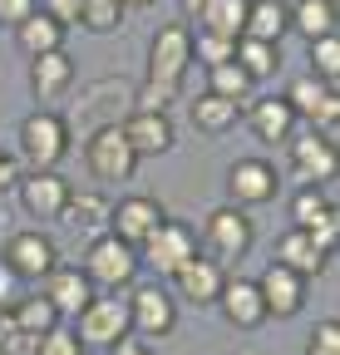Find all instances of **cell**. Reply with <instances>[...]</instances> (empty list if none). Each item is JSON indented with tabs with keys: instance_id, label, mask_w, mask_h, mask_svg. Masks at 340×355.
Masks as SVG:
<instances>
[{
	"instance_id": "f6af8a7d",
	"label": "cell",
	"mask_w": 340,
	"mask_h": 355,
	"mask_svg": "<svg viewBox=\"0 0 340 355\" xmlns=\"http://www.w3.org/2000/svg\"><path fill=\"white\" fill-rule=\"evenodd\" d=\"M183 6H188V15H197V10L207 6V0H183Z\"/></svg>"
},
{
	"instance_id": "7a4b0ae2",
	"label": "cell",
	"mask_w": 340,
	"mask_h": 355,
	"mask_svg": "<svg viewBox=\"0 0 340 355\" xmlns=\"http://www.w3.org/2000/svg\"><path fill=\"white\" fill-rule=\"evenodd\" d=\"M207 252L202 257H212L227 272L232 261H242L247 252H251V242H257V227H251V217L242 212V207H217V212H207V227H202V237H197Z\"/></svg>"
},
{
	"instance_id": "d4e9b609",
	"label": "cell",
	"mask_w": 340,
	"mask_h": 355,
	"mask_svg": "<svg viewBox=\"0 0 340 355\" xmlns=\"http://www.w3.org/2000/svg\"><path fill=\"white\" fill-rule=\"evenodd\" d=\"M247 6L251 0H207L197 10V25L207 35H222V40H242V25H247Z\"/></svg>"
},
{
	"instance_id": "277c9868",
	"label": "cell",
	"mask_w": 340,
	"mask_h": 355,
	"mask_svg": "<svg viewBox=\"0 0 340 355\" xmlns=\"http://www.w3.org/2000/svg\"><path fill=\"white\" fill-rule=\"evenodd\" d=\"M79 272L89 277L94 286H104V291H118V286H129V282L138 277V252H134L129 242H118L114 232H104V237L89 242Z\"/></svg>"
},
{
	"instance_id": "ee69618b",
	"label": "cell",
	"mask_w": 340,
	"mask_h": 355,
	"mask_svg": "<svg viewBox=\"0 0 340 355\" xmlns=\"http://www.w3.org/2000/svg\"><path fill=\"white\" fill-rule=\"evenodd\" d=\"M118 6H123V10H129V6H134V10H148V6H158V0H118Z\"/></svg>"
},
{
	"instance_id": "30bf717a",
	"label": "cell",
	"mask_w": 340,
	"mask_h": 355,
	"mask_svg": "<svg viewBox=\"0 0 340 355\" xmlns=\"http://www.w3.org/2000/svg\"><path fill=\"white\" fill-rule=\"evenodd\" d=\"M20 207L30 212V217H39V222H55V217H64V207H69V183L55 173V168H35V173H25L20 178Z\"/></svg>"
},
{
	"instance_id": "44dd1931",
	"label": "cell",
	"mask_w": 340,
	"mask_h": 355,
	"mask_svg": "<svg viewBox=\"0 0 340 355\" xmlns=\"http://www.w3.org/2000/svg\"><path fill=\"white\" fill-rule=\"evenodd\" d=\"M217 306H222V316H227L237 331H257V326L267 321L262 291H257V282H247V277H227V286H222Z\"/></svg>"
},
{
	"instance_id": "5bb4252c",
	"label": "cell",
	"mask_w": 340,
	"mask_h": 355,
	"mask_svg": "<svg viewBox=\"0 0 340 355\" xmlns=\"http://www.w3.org/2000/svg\"><path fill=\"white\" fill-rule=\"evenodd\" d=\"M45 301L55 306L60 326H64V321H79V316H84V306L94 301V282L84 277L79 266H55V272L45 277Z\"/></svg>"
},
{
	"instance_id": "52a82bcc",
	"label": "cell",
	"mask_w": 340,
	"mask_h": 355,
	"mask_svg": "<svg viewBox=\"0 0 340 355\" xmlns=\"http://www.w3.org/2000/svg\"><path fill=\"white\" fill-rule=\"evenodd\" d=\"M276 193H281V173L267 163V158H237L232 163V173H227V198H232V207H267V202H276Z\"/></svg>"
},
{
	"instance_id": "7c38bea8",
	"label": "cell",
	"mask_w": 340,
	"mask_h": 355,
	"mask_svg": "<svg viewBox=\"0 0 340 355\" xmlns=\"http://www.w3.org/2000/svg\"><path fill=\"white\" fill-rule=\"evenodd\" d=\"M129 321H134V331H143V336H173V326H178V301L168 296V286H158V282H143V286H134V301H129Z\"/></svg>"
},
{
	"instance_id": "9c48e42d",
	"label": "cell",
	"mask_w": 340,
	"mask_h": 355,
	"mask_svg": "<svg viewBox=\"0 0 340 355\" xmlns=\"http://www.w3.org/2000/svg\"><path fill=\"white\" fill-rule=\"evenodd\" d=\"M193 257H197V232L188 222H168L163 217V227L143 242V261L158 277H178V266H188Z\"/></svg>"
},
{
	"instance_id": "1f68e13d",
	"label": "cell",
	"mask_w": 340,
	"mask_h": 355,
	"mask_svg": "<svg viewBox=\"0 0 340 355\" xmlns=\"http://www.w3.org/2000/svg\"><path fill=\"white\" fill-rule=\"evenodd\" d=\"M79 25L94 35H114L123 25V6L118 0H79Z\"/></svg>"
},
{
	"instance_id": "7bdbcfd3",
	"label": "cell",
	"mask_w": 340,
	"mask_h": 355,
	"mask_svg": "<svg viewBox=\"0 0 340 355\" xmlns=\"http://www.w3.org/2000/svg\"><path fill=\"white\" fill-rule=\"evenodd\" d=\"M114 355H153L148 345H134V340H123V345H114Z\"/></svg>"
},
{
	"instance_id": "cb8c5ba5",
	"label": "cell",
	"mask_w": 340,
	"mask_h": 355,
	"mask_svg": "<svg viewBox=\"0 0 340 355\" xmlns=\"http://www.w3.org/2000/svg\"><path fill=\"white\" fill-rule=\"evenodd\" d=\"M291 30V10L286 0H251L247 6V25H242V40H262V44H281Z\"/></svg>"
},
{
	"instance_id": "ab89813d",
	"label": "cell",
	"mask_w": 340,
	"mask_h": 355,
	"mask_svg": "<svg viewBox=\"0 0 340 355\" xmlns=\"http://www.w3.org/2000/svg\"><path fill=\"white\" fill-rule=\"evenodd\" d=\"M39 10H45L60 30H69V25H79V0H45V6H39Z\"/></svg>"
},
{
	"instance_id": "5b68a950",
	"label": "cell",
	"mask_w": 340,
	"mask_h": 355,
	"mask_svg": "<svg viewBox=\"0 0 340 355\" xmlns=\"http://www.w3.org/2000/svg\"><path fill=\"white\" fill-rule=\"evenodd\" d=\"M84 163H89V173L99 178V183H129L138 158L129 148V139H123L118 123H104L89 133V144H84Z\"/></svg>"
},
{
	"instance_id": "484cf974",
	"label": "cell",
	"mask_w": 340,
	"mask_h": 355,
	"mask_svg": "<svg viewBox=\"0 0 340 355\" xmlns=\"http://www.w3.org/2000/svg\"><path fill=\"white\" fill-rule=\"evenodd\" d=\"M237 69L251 79V84H262L281 69V44H262V40H237V50H232Z\"/></svg>"
},
{
	"instance_id": "7402d4cb",
	"label": "cell",
	"mask_w": 340,
	"mask_h": 355,
	"mask_svg": "<svg viewBox=\"0 0 340 355\" xmlns=\"http://www.w3.org/2000/svg\"><path fill=\"white\" fill-rule=\"evenodd\" d=\"M247 128L257 133L262 144H286L291 133H296V114L281 94H267V99H251L247 109Z\"/></svg>"
},
{
	"instance_id": "f546056e",
	"label": "cell",
	"mask_w": 340,
	"mask_h": 355,
	"mask_svg": "<svg viewBox=\"0 0 340 355\" xmlns=\"http://www.w3.org/2000/svg\"><path fill=\"white\" fill-rule=\"evenodd\" d=\"M251 89H257V84H251L242 69H237V60H227V64H217V69H207V94H217V99H227V104H247L251 99Z\"/></svg>"
},
{
	"instance_id": "8992f818",
	"label": "cell",
	"mask_w": 340,
	"mask_h": 355,
	"mask_svg": "<svg viewBox=\"0 0 340 355\" xmlns=\"http://www.w3.org/2000/svg\"><path fill=\"white\" fill-rule=\"evenodd\" d=\"M20 153L35 168H55L69 153V119H60L55 109H35L20 123Z\"/></svg>"
},
{
	"instance_id": "8fae6325",
	"label": "cell",
	"mask_w": 340,
	"mask_h": 355,
	"mask_svg": "<svg viewBox=\"0 0 340 355\" xmlns=\"http://www.w3.org/2000/svg\"><path fill=\"white\" fill-rule=\"evenodd\" d=\"M6 266L20 277V282H45L55 266H60V252L45 232H10L6 242Z\"/></svg>"
},
{
	"instance_id": "b9f144b4",
	"label": "cell",
	"mask_w": 340,
	"mask_h": 355,
	"mask_svg": "<svg viewBox=\"0 0 340 355\" xmlns=\"http://www.w3.org/2000/svg\"><path fill=\"white\" fill-rule=\"evenodd\" d=\"M10 183H20V173H15V158H6V153H0V193H6Z\"/></svg>"
},
{
	"instance_id": "e575fe53",
	"label": "cell",
	"mask_w": 340,
	"mask_h": 355,
	"mask_svg": "<svg viewBox=\"0 0 340 355\" xmlns=\"http://www.w3.org/2000/svg\"><path fill=\"white\" fill-rule=\"evenodd\" d=\"M35 355H84V345H79V336H74V326H55L50 336H39V345H35Z\"/></svg>"
},
{
	"instance_id": "4dcf8cb0",
	"label": "cell",
	"mask_w": 340,
	"mask_h": 355,
	"mask_svg": "<svg viewBox=\"0 0 340 355\" xmlns=\"http://www.w3.org/2000/svg\"><path fill=\"white\" fill-rule=\"evenodd\" d=\"M237 104H227V99H217V94H202V99H193V123H197V133H227L232 123H237Z\"/></svg>"
},
{
	"instance_id": "83f0119b",
	"label": "cell",
	"mask_w": 340,
	"mask_h": 355,
	"mask_svg": "<svg viewBox=\"0 0 340 355\" xmlns=\"http://www.w3.org/2000/svg\"><path fill=\"white\" fill-rule=\"evenodd\" d=\"M291 30H301L306 40L335 35V0H301V6L291 10Z\"/></svg>"
},
{
	"instance_id": "d6a6232c",
	"label": "cell",
	"mask_w": 340,
	"mask_h": 355,
	"mask_svg": "<svg viewBox=\"0 0 340 355\" xmlns=\"http://www.w3.org/2000/svg\"><path fill=\"white\" fill-rule=\"evenodd\" d=\"M232 50H237V40L207 35V30H197V35H193V60H197L202 69H217V64H227V60H232Z\"/></svg>"
},
{
	"instance_id": "d590c367",
	"label": "cell",
	"mask_w": 340,
	"mask_h": 355,
	"mask_svg": "<svg viewBox=\"0 0 340 355\" xmlns=\"http://www.w3.org/2000/svg\"><path fill=\"white\" fill-rule=\"evenodd\" d=\"M306 355H340V321H316L306 336Z\"/></svg>"
},
{
	"instance_id": "60d3db41",
	"label": "cell",
	"mask_w": 340,
	"mask_h": 355,
	"mask_svg": "<svg viewBox=\"0 0 340 355\" xmlns=\"http://www.w3.org/2000/svg\"><path fill=\"white\" fill-rule=\"evenodd\" d=\"M10 291H15V277H10V266L0 261V316L10 311Z\"/></svg>"
},
{
	"instance_id": "e0dca14e",
	"label": "cell",
	"mask_w": 340,
	"mask_h": 355,
	"mask_svg": "<svg viewBox=\"0 0 340 355\" xmlns=\"http://www.w3.org/2000/svg\"><path fill=\"white\" fill-rule=\"evenodd\" d=\"M257 291H262V306H267V321H271V316L291 321L296 311L306 306V282L296 277V272H286V266H276V261L257 277Z\"/></svg>"
},
{
	"instance_id": "f35d334b",
	"label": "cell",
	"mask_w": 340,
	"mask_h": 355,
	"mask_svg": "<svg viewBox=\"0 0 340 355\" xmlns=\"http://www.w3.org/2000/svg\"><path fill=\"white\" fill-rule=\"evenodd\" d=\"M39 10V0H0V30H20Z\"/></svg>"
},
{
	"instance_id": "6da1fadb",
	"label": "cell",
	"mask_w": 340,
	"mask_h": 355,
	"mask_svg": "<svg viewBox=\"0 0 340 355\" xmlns=\"http://www.w3.org/2000/svg\"><path fill=\"white\" fill-rule=\"evenodd\" d=\"M193 64V30L188 25H163L148 44V84L138 89V109L163 114V104H173L183 89V74Z\"/></svg>"
},
{
	"instance_id": "ffe728a7",
	"label": "cell",
	"mask_w": 340,
	"mask_h": 355,
	"mask_svg": "<svg viewBox=\"0 0 340 355\" xmlns=\"http://www.w3.org/2000/svg\"><path fill=\"white\" fill-rule=\"evenodd\" d=\"M291 158L301 183H330L335 178V144H325L321 133H291Z\"/></svg>"
},
{
	"instance_id": "3957f363",
	"label": "cell",
	"mask_w": 340,
	"mask_h": 355,
	"mask_svg": "<svg viewBox=\"0 0 340 355\" xmlns=\"http://www.w3.org/2000/svg\"><path fill=\"white\" fill-rule=\"evenodd\" d=\"M129 331H134V321H129V301H118V296H94L89 306H84V316L74 321V336H79V345L84 350H114V345H123L129 340Z\"/></svg>"
},
{
	"instance_id": "9a60e30c",
	"label": "cell",
	"mask_w": 340,
	"mask_h": 355,
	"mask_svg": "<svg viewBox=\"0 0 340 355\" xmlns=\"http://www.w3.org/2000/svg\"><path fill=\"white\" fill-rule=\"evenodd\" d=\"M291 227L311 232V237L330 252V247H335V232H340V212H335V202H330L325 193L306 188V193H296V198H291Z\"/></svg>"
},
{
	"instance_id": "ba28073f",
	"label": "cell",
	"mask_w": 340,
	"mask_h": 355,
	"mask_svg": "<svg viewBox=\"0 0 340 355\" xmlns=\"http://www.w3.org/2000/svg\"><path fill=\"white\" fill-rule=\"evenodd\" d=\"M163 227V202L153 198V193H134V198H118L114 207H109V232L118 237V242H129L134 252L153 237Z\"/></svg>"
},
{
	"instance_id": "8d00e7d4",
	"label": "cell",
	"mask_w": 340,
	"mask_h": 355,
	"mask_svg": "<svg viewBox=\"0 0 340 355\" xmlns=\"http://www.w3.org/2000/svg\"><path fill=\"white\" fill-rule=\"evenodd\" d=\"M104 217H109V207L99 198H69V207H64V222H74V227H94Z\"/></svg>"
},
{
	"instance_id": "2e32d148",
	"label": "cell",
	"mask_w": 340,
	"mask_h": 355,
	"mask_svg": "<svg viewBox=\"0 0 340 355\" xmlns=\"http://www.w3.org/2000/svg\"><path fill=\"white\" fill-rule=\"evenodd\" d=\"M69 89H74V60H69L64 50L30 60V94H35L39 109H55Z\"/></svg>"
},
{
	"instance_id": "603a6c76",
	"label": "cell",
	"mask_w": 340,
	"mask_h": 355,
	"mask_svg": "<svg viewBox=\"0 0 340 355\" xmlns=\"http://www.w3.org/2000/svg\"><path fill=\"white\" fill-rule=\"evenodd\" d=\"M325 257H330V252H325V247H321V242H316L311 232H301V227H291V232H286V237L276 242V266L296 272L301 282L321 272V266H325Z\"/></svg>"
},
{
	"instance_id": "4316f807",
	"label": "cell",
	"mask_w": 340,
	"mask_h": 355,
	"mask_svg": "<svg viewBox=\"0 0 340 355\" xmlns=\"http://www.w3.org/2000/svg\"><path fill=\"white\" fill-rule=\"evenodd\" d=\"M15 35H20V50H25L30 60L64 50V30H60V25H55V20L45 15V10H35V15H30V20H25L20 30H15Z\"/></svg>"
},
{
	"instance_id": "4fadbf2b",
	"label": "cell",
	"mask_w": 340,
	"mask_h": 355,
	"mask_svg": "<svg viewBox=\"0 0 340 355\" xmlns=\"http://www.w3.org/2000/svg\"><path fill=\"white\" fill-rule=\"evenodd\" d=\"M118 128H123V139H129L134 158H158V153H168V148L178 144V128H173V119H168V114H143V109H134V114L118 119Z\"/></svg>"
},
{
	"instance_id": "74e56055",
	"label": "cell",
	"mask_w": 340,
	"mask_h": 355,
	"mask_svg": "<svg viewBox=\"0 0 340 355\" xmlns=\"http://www.w3.org/2000/svg\"><path fill=\"white\" fill-rule=\"evenodd\" d=\"M35 336H25L10 316H0V355H35Z\"/></svg>"
},
{
	"instance_id": "836d02e7",
	"label": "cell",
	"mask_w": 340,
	"mask_h": 355,
	"mask_svg": "<svg viewBox=\"0 0 340 355\" xmlns=\"http://www.w3.org/2000/svg\"><path fill=\"white\" fill-rule=\"evenodd\" d=\"M311 79H321V84H335L340 79V40L335 35H325V40H311Z\"/></svg>"
},
{
	"instance_id": "d6986e66",
	"label": "cell",
	"mask_w": 340,
	"mask_h": 355,
	"mask_svg": "<svg viewBox=\"0 0 340 355\" xmlns=\"http://www.w3.org/2000/svg\"><path fill=\"white\" fill-rule=\"evenodd\" d=\"M173 286H178V296L183 301H193V306H212L222 296V286H227V272L212 257H193L188 266H178V277H173Z\"/></svg>"
},
{
	"instance_id": "f1b7e54d",
	"label": "cell",
	"mask_w": 340,
	"mask_h": 355,
	"mask_svg": "<svg viewBox=\"0 0 340 355\" xmlns=\"http://www.w3.org/2000/svg\"><path fill=\"white\" fill-rule=\"evenodd\" d=\"M6 316H10V321H15V326H20L25 336H35V340H39V336H50V331L60 326V316H55V306H50L45 296H30V301H15V306L6 311Z\"/></svg>"
},
{
	"instance_id": "ac0fdd59",
	"label": "cell",
	"mask_w": 340,
	"mask_h": 355,
	"mask_svg": "<svg viewBox=\"0 0 340 355\" xmlns=\"http://www.w3.org/2000/svg\"><path fill=\"white\" fill-rule=\"evenodd\" d=\"M291 104L296 119H311L316 133L321 128H335L340 119V94H335V84H321V79H301V84H291V94H281Z\"/></svg>"
}]
</instances>
